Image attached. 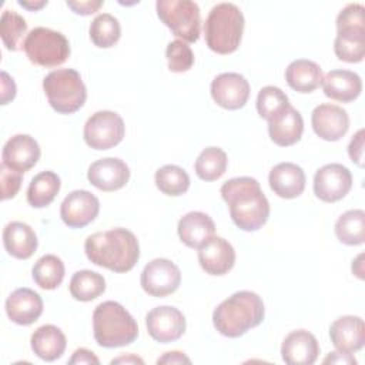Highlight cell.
Returning a JSON list of instances; mask_svg holds the SVG:
<instances>
[{
  "label": "cell",
  "instance_id": "277c9868",
  "mask_svg": "<svg viewBox=\"0 0 365 365\" xmlns=\"http://www.w3.org/2000/svg\"><path fill=\"white\" fill-rule=\"evenodd\" d=\"M93 335L103 348L125 346L137 339L138 325L121 304L104 301L93 312Z\"/></svg>",
  "mask_w": 365,
  "mask_h": 365
},
{
  "label": "cell",
  "instance_id": "ac0fdd59",
  "mask_svg": "<svg viewBox=\"0 0 365 365\" xmlns=\"http://www.w3.org/2000/svg\"><path fill=\"white\" fill-rule=\"evenodd\" d=\"M198 262L210 275H225L235 264V251L222 237H212L198 248Z\"/></svg>",
  "mask_w": 365,
  "mask_h": 365
},
{
  "label": "cell",
  "instance_id": "7bdbcfd3",
  "mask_svg": "<svg viewBox=\"0 0 365 365\" xmlns=\"http://www.w3.org/2000/svg\"><path fill=\"white\" fill-rule=\"evenodd\" d=\"M76 14H81V16H88V14H93L96 13L101 6H103V1L101 0H80V1H71V0H67L66 3Z\"/></svg>",
  "mask_w": 365,
  "mask_h": 365
},
{
  "label": "cell",
  "instance_id": "484cf974",
  "mask_svg": "<svg viewBox=\"0 0 365 365\" xmlns=\"http://www.w3.org/2000/svg\"><path fill=\"white\" fill-rule=\"evenodd\" d=\"M34 230L23 221H11L3 230V245L9 255L17 259L30 258L37 250Z\"/></svg>",
  "mask_w": 365,
  "mask_h": 365
},
{
  "label": "cell",
  "instance_id": "7a4b0ae2",
  "mask_svg": "<svg viewBox=\"0 0 365 365\" xmlns=\"http://www.w3.org/2000/svg\"><path fill=\"white\" fill-rule=\"evenodd\" d=\"M84 251L94 265L114 272L133 269L140 258L137 237L121 227L88 235L84 242Z\"/></svg>",
  "mask_w": 365,
  "mask_h": 365
},
{
  "label": "cell",
  "instance_id": "c3c4849f",
  "mask_svg": "<svg viewBox=\"0 0 365 365\" xmlns=\"http://www.w3.org/2000/svg\"><path fill=\"white\" fill-rule=\"evenodd\" d=\"M111 364H113V365H114V364H141V365H143L144 361H143L141 358L133 355V354H128V355H123V356H118V358L113 359Z\"/></svg>",
  "mask_w": 365,
  "mask_h": 365
},
{
  "label": "cell",
  "instance_id": "6da1fadb",
  "mask_svg": "<svg viewBox=\"0 0 365 365\" xmlns=\"http://www.w3.org/2000/svg\"><path fill=\"white\" fill-rule=\"evenodd\" d=\"M234 224L242 231L259 230L269 217V202L252 177H235L220 188Z\"/></svg>",
  "mask_w": 365,
  "mask_h": 365
},
{
  "label": "cell",
  "instance_id": "8fae6325",
  "mask_svg": "<svg viewBox=\"0 0 365 365\" xmlns=\"http://www.w3.org/2000/svg\"><path fill=\"white\" fill-rule=\"evenodd\" d=\"M352 187L351 171L338 163L327 164L314 175V192L324 202L342 200Z\"/></svg>",
  "mask_w": 365,
  "mask_h": 365
},
{
  "label": "cell",
  "instance_id": "d4e9b609",
  "mask_svg": "<svg viewBox=\"0 0 365 365\" xmlns=\"http://www.w3.org/2000/svg\"><path fill=\"white\" fill-rule=\"evenodd\" d=\"M324 94L339 103L354 101L362 91L361 77L351 70H331L322 78Z\"/></svg>",
  "mask_w": 365,
  "mask_h": 365
},
{
  "label": "cell",
  "instance_id": "ffe728a7",
  "mask_svg": "<svg viewBox=\"0 0 365 365\" xmlns=\"http://www.w3.org/2000/svg\"><path fill=\"white\" fill-rule=\"evenodd\" d=\"M329 338L332 345L346 354L362 349L365 344V324L361 317L344 315L336 318L329 327Z\"/></svg>",
  "mask_w": 365,
  "mask_h": 365
},
{
  "label": "cell",
  "instance_id": "52a82bcc",
  "mask_svg": "<svg viewBox=\"0 0 365 365\" xmlns=\"http://www.w3.org/2000/svg\"><path fill=\"white\" fill-rule=\"evenodd\" d=\"M23 50L27 58L40 67H57L70 56L67 37L48 27H34L24 38Z\"/></svg>",
  "mask_w": 365,
  "mask_h": 365
},
{
  "label": "cell",
  "instance_id": "60d3db41",
  "mask_svg": "<svg viewBox=\"0 0 365 365\" xmlns=\"http://www.w3.org/2000/svg\"><path fill=\"white\" fill-rule=\"evenodd\" d=\"M21 181H23V174L9 168L7 165H4L3 163L0 164V185H1V200H9L13 198L20 187H21Z\"/></svg>",
  "mask_w": 365,
  "mask_h": 365
},
{
  "label": "cell",
  "instance_id": "603a6c76",
  "mask_svg": "<svg viewBox=\"0 0 365 365\" xmlns=\"http://www.w3.org/2000/svg\"><path fill=\"white\" fill-rule=\"evenodd\" d=\"M304 120L301 113L288 104L278 115L268 121L269 138L279 147H289L301 140Z\"/></svg>",
  "mask_w": 365,
  "mask_h": 365
},
{
  "label": "cell",
  "instance_id": "d6986e66",
  "mask_svg": "<svg viewBox=\"0 0 365 365\" xmlns=\"http://www.w3.org/2000/svg\"><path fill=\"white\" fill-rule=\"evenodd\" d=\"M319 355V344L307 329L289 332L281 345L282 361L288 365H312Z\"/></svg>",
  "mask_w": 365,
  "mask_h": 365
},
{
  "label": "cell",
  "instance_id": "5bb4252c",
  "mask_svg": "<svg viewBox=\"0 0 365 365\" xmlns=\"http://www.w3.org/2000/svg\"><path fill=\"white\" fill-rule=\"evenodd\" d=\"M212 100L225 110H238L250 97V83L240 73H221L211 81Z\"/></svg>",
  "mask_w": 365,
  "mask_h": 365
},
{
  "label": "cell",
  "instance_id": "e0dca14e",
  "mask_svg": "<svg viewBox=\"0 0 365 365\" xmlns=\"http://www.w3.org/2000/svg\"><path fill=\"white\" fill-rule=\"evenodd\" d=\"M40 145L29 134H16L3 145L1 163L11 170L26 173L40 160Z\"/></svg>",
  "mask_w": 365,
  "mask_h": 365
},
{
  "label": "cell",
  "instance_id": "d590c367",
  "mask_svg": "<svg viewBox=\"0 0 365 365\" xmlns=\"http://www.w3.org/2000/svg\"><path fill=\"white\" fill-rule=\"evenodd\" d=\"M88 33L94 46L100 48H108L120 40L121 26L113 14L101 13L91 21Z\"/></svg>",
  "mask_w": 365,
  "mask_h": 365
},
{
  "label": "cell",
  "instance_id": "ab89813d",
  "mask_svg": "<svg viewBox=\"0 0 365 365\" xmlns=\"http://www.w3.org/2000/svg\"><path fill=\"white\" fill-rule=\"evenodd\" d=\"M365 29V7L359 3H349L336 17V30Z\"/></svg>",
  "mask_w": 365,
  "mask_h": 365
},
{
  "label": "cell",
  "instance_id": "836d02e7",
  "mask_svg": "<svg viewBox=\"0 0 365 365\" xmlns=\"http://www.w3.org/2000/svg\"><path fill=\"white\" fill-rule=\"evenodd\" d=\"M228 165L227 154L220 147L204 148L195 160L194 168L202 181H215L224 175Z\"/></svg>",
  "mask_w": 365,
  "mask_h": 365
},
{
  "label": "cell",
  "instance_id": "f1b7e54d",
  "mask_svg": "<svg viewBox=\"0 0 365 365\" xmlns=\"http://www.w3.org/2000/svg\"><path fill=\"white\" fill-rule=\"evenodd\" d=\"M60 177L53 171L36 174L27 188V202L34 208H44L53 202L60 191Z\"/></svg>",
  "mask_w": 365,
  "mask_h": 365
},
{
  "label": "cell",
  "instance_id": "5b68a950",
  "mask_svg": "<svg viewBox=\"0 0 365 365\" xmlns=\"http://www.w3.org/2000/svg\"><path fill=\"white\" fill-rule=\"evenodd\" d=\"M244 14L234 3L215 4L204 23V37L210 50L218 54L234 53L242 38Z\"/></svg>",
  "mask_w": 365,
  "mask_h": 365
},
{
  "label": "cell",
  "instance_id": "e575fe53",
  "mask_svg": "<svg viewBox=\"0 0 365 365\" xmlns=\"http://www.w3.org/2000/svg\"><path fill=\"white\" fill-rule=\"evenodd\" d=\"M157 188L170 197H178L190 188V175L178 165L167 164L160 167L154 175Z\"/></svg>",
  "mask_w": 365,
  "mask_h": 365
},
{
  "label": "cell",
  "instance_id": "30bf717a",
  "mask_svg": "<svg viewBox=\"0 0 365 365\" xmlns=\"http://www.w3.org/2000/svg\"><path fill=\"white\" fill-rule=\"evenodd\" d=\"M140 284L148 295L163 298L178 289L181 284V271L173 261L167 258H155L144 267Z\"/></svg>",
  "mask_w": 365,
  "mask_h": 365
},
{
  "label": "cell",
  "instance_id": "4dcf8cb0",
  "mask_svg": "<svg viewBox=\"0 0 365 365\" xmlns=\"http://www.w3.org/2000/svg\"><path fill=\"white\" fill-rule=\"evenodd\" d=\"M68 289L74 299L88 302L98 298L106 291V279L96 271L81 269L73 274Z\"/></svg>",
  "mask_w": 365,
  "mask_h": 365
},
{
  "label": "cell",
  "instance_id": "f546056e",
  "mask_svg": "<svg viewBox=\"0 0 365 365\" xmlns=\"http://www.w3.org/2000/svg\"><path fill=\"white\" fill-rule=\"evenodd\" d=\"M334 51L342 61H362L365 56V29L338 30L334 41Z\"/></svg>",
  "mask_w": 365,
  "mask_h": 365
},
{
  "label": "cell",
  "instance_id": "1f68e13d",
  "mask_svg": "<svg viewBox=\"0 0 365 365\" xmlns=\"http://www.w3.org/2000/svg\"><path fill=\"white\" fill-rule=\"evenodd\" d=\"M335 235L345 245H361L365 241V212L364 210H349L338 217Z\"/></svg>",
  "mask_w": 365,
  "mask_h": 365
},
{
  "label": "cell",
  "instance_id": "ba28073f",
  "mask_svg": "<svg viewBox=\"0 0 365 365\" xmlns=\"http://www.w3.org/2000/svg\"><path fill=\"white\" fill-rule=\"evenodd\" d=\"M157 16L185 43H195L200 37V7L191 0H158L155 3Z\"/></svg>",
  "mask_w": 365,
  "mask_h": 365
},
{
  "label": "cell",
  "instance_id": "d6a6232c",
  "mask_svg": "<svg viewBox=\"0 0 365 365\" xmlns=\"http://www.w3.org/2000/svg\"><path fill=\"white\" fill-rule=\"evenodd\" d=\"M31 277L40 288L54 289L63 282L64 264L57 255L46 254L33 265Z\"/></svg>",
  "mask_w": 365,
  "mask_h": 365
},
{
  "label": "cell",
  "instance_id": "cb8c5ba5",
  "mask_svg": "<svg viewBox=\"0 0 365 365\" xmlns=\"http://www.w3.org/2000/svg\"><path fill=\"white\" fill-rule=\"evenodd\" d=\"M177 232L182 244L198 250L202 244L214 237L215 224L208 214L191 211L180 218Z\"/></svg>",
  "mask_w": 365,
  "mask_h": 365
},
{
  "label": "cell",
  "instance_id": "b9f144b4",
  "mask_svg": "<svg viewBox=\"0 0 365 365\" xmlns=\"http://www.w3.org/2000/svg\"><path fill=\"white\" fill-rule=\"evenodd\" d=\"M364 140H365V130L361 128L352 137L348 145V155L349 158L359 167L364 165Z\"/></svg>",
  "mask_w": 365,
  "mask_h": 365
},
{
  "label": "cell",
  "instance_id": "2e32d148",
  "mask_svg": "<svg viewBox=\"0 0 365 365\" xmlns=\"http://www.w3.org/2000/svg\"><path fill=\"white\" fill-rule=\"evenodd\" d=\"M87 180L96 188L110 192L123 188L130 180L128 165L115 157L94 161L87 171Z\"/></svg>",
  "mask_w": 365,
  "mask_h": 365
},
{
  "label": "cell",
  "instance_id": "8d00e7d4",
  "mask_svg": "<svg viewBox=\"0 0 365 365\" xmlns=\"http://www.w3.org/2000/svg\"><path fill=\"white\" fill-rule=\"evenodd\" d=\"M27 33V23L26 20L16 13L14 10L6 9L1 14L0 23V34L3 44L10 51H17L23 48V37Z\"/></svg>",
  "mask_w": 365,
  "mask_h": 365
},
{
  "label": "cell",
  "instance_id": "f6af8a7d",
  "mask_svg": "<svg viewBox=\"0 0 365 365\" xmlns=\"http://www.w3.org/2000/svg\"><path fill=\"white\" fill-rule=\"evenodd\" d=\"M1 104H7L9 101H11L16 96V83L14 80L6 73L1 71Z\"/></svg>",
  "mask_w": 365,
  "mask_h": 365
},
{
  "label": "cell",
  "instance_id": "44dd1931",
  "mask_svg": "<svg viewBox=\"0 0 365 365\" xmlns=\"http://www.w3.org/2000/svg\"><path fill=\"white\" fill-rule=\"evenodd\" d=\"M6 314L17 325H31L43 314V299L30 288H17L6 299Z\"/></svg>",
  "mask_w": 365,
  "mask_h": 365
},
{
  "label": "cell",
  "instance_id": "bcb514c9",
  "mask_svg": "<svg viewBox=\"0 0 365 365\" xmlns=\"http://www.w3.org/2000/svg\"><path fill=\"white\" fill-rule=\"evenodd\" d=\"M157 364H191V359L181 351H170L160 356Z\"/></svg>",
  "mask_w": 365,
  "mask_h": 365
},
{
  "label": "cell",
  "instance_id": "83f0119b",
  "mask_svg": "<svg viewBox=\"0 0 365 365\" xmlns=\"http://www.w3.org/2000/svg\"><path fill=\"white\" fill-rule=\"evenodd\" d=\"M322 68L312 60L297 58L291 61L285 70L288 86L298 93H311L322 83Z\"/></svg>",
  "mask_w": 365,
  "mask_h": 365
},
{
  "label": "cell",
  "instance_id": "74e56055",
  "mask_svg": "<svg viewBox=\"0 0 365 365\" xmlns=\"http://www.w3.org/2000/svg\"><path fill=\"white\" fill-rule=\"evenodd\" d=\"M288 104V96L275 86L262 87L257 97V111L267 121L278 115Z\"/></svg>",
  "mask_w": 365,
  "mask_h": 365
},
{
  "label": "cell",
  "instance_id": "3957f363",
  "mask_svg": "<svg viewBox=\"0 0 365 365\" xmlns=\"http://www.w3.org/2000/svg\"><path fill=\"white\" fill-rule=\"evenodd\" d=\"M265 317L261 297L252 291H238L224 299L212 312L215 329L228 338H238L258 327Z\"/></svg>",
  "mask_w": 365,
  "mask_h": 365
},
{
  "label": "cell",
  "instance_id": "f35d334b",
  "mask_svg": "<svg viewBox=\"0 0 365 365\" xmlns=\"http://www.w3.org/2000/svg\"><path fill=\"white\" fill-rule=\"evenodd\" d=\"M168 68L174 73L188 71L194 64V53L191 47L182 40L170 41L165 48Z\"/></svg>",
  "mask_w": 365,
  "mask_h": 365
},
{
  "label": "cell",
  "instance_id": "7dc6e473",
  "mask_svg": "<svg viewBox=\"0 0 365 365\" xmlns=\"http://www.w3.org/2000/svg\"><path fill=\"white\" fill-rule=\"evenodd\" d=\"M346 364V365H355L356 359L354 358L352 354H346V352H341V351H335V352H329V355L324 359V364Z\"/></svg>",
  "mask_w": 365,
  "mask_h": 365
},
{
  "label": "cell",
  "instance_id": "9a60e30c",
  "mask_svg": "<svg viewBox=\"0 0 365 365\" xmlns=\"http://www.w3.org/2000/svg\"><path fill=\"white\" fill-rule=\"evenodd\" d=\"M311 124L319 138L327 141H338L349 128V115L342 107L324 103L314 108Z\"/></svg>",
  "mask_w": 365,
  "mask_h": 365
},
{
  "label": "cell",
  "instance_id": "8992f818",
  "mask_svg": "<svg viewBox=\"0 0 365 365\" xmlns=\"http://www.w3.org/2000/svg\"><path fill=\"white\" fill-rule=\"evenodd\" d=\"M43 90L51 108L60 114L76 113L87 98V88L74 68H58L48 73L43 80Z\"/></svg>",
  "mask_w": 365,
  "mask_h": 365
},
{
  "label": "cell",
  "instance_id": "4fadbf2b",
  "mask_svg": "<svg viewBox=\"0 0 365 365\" xmlns=\"http://www.w3.org/2000/svg\"><path fill=\"white\" fill-rule=\"evenodd\" d=\"M100 211L98 198L87 190L71 191L60 205V217L70 228H83L93 222Z\"/></svg>",
  "mask_w": 365,
  "mask_h": 365
},
{
  "label": "cell",
  "instance_id": "ee69618b",
  "mask_svg": "<svg viewBox=\"0 0 365 365\" xmlns=\"http://www.w3.org/2000/svg\"><path fill=\"white\" fill-rule=\"evenodd\" d=\"M68 364H70V365H74V364H78V365H83V364H94V365H98V364H100V359L94 355L93 351L86 349V348H78V349L74 351L73 356L68 359Z\"/></svg>",
  "mask_w": 365,
  "mask_h": 365
},
{
  "label": "cell",
  "instance_id": "4316f807",
  "mask_svg": "<svg viewBox=\"0 0 365 365\" xmlns=\"http://www.w3.org/2000/svg\"><path fill=\"white\" fill-rule=\"evenodd\" d=\"M30 342L33 352L40 359L47 362H53L61 358L67 345L66 335L63 334V331L51 324L38 327L33 332Z\"/></svg>",
  "mask_w": 365,
  "mask_h": 365
},
{
  "label": "cell",
  "instance_id": "681fc988",
  "mask_svg": "<svg viewBox=\"0 0 365 365\" xmlns=\"http://www.w3.org/2000/svg\"><path fill=\"white\" fill-rule=\"evenodd\" d=\"M19 4H20V6H23V7H24V9H27V10H31V11H34V10H38V9H41L43 6H46V4H47V1H46V0H40V1L19 0Z\"/></svg>",
  "mask_w": 365,
  "mask_h": 365
},
{
  "label": "cell",
  "instance_id": "9c48e42d",
  "mask_svg": "<svg viewBox=\"0 0 365 365\" xmlns=\"http://www.w3.org/2000/svg\"><path fill=\"white\" fill-rule=\"evenodd\" d=\"M125 134L123 118L108 110H101L88 117L84 124L83 135L88 147L94 150H110L115 147Z\"/></svg>",
  "mask_w": 365,
  "mask_h": 365
},
{
  "label": "cell",
  "instance_id": "7c38bea8",
  "mask_svg": "<svg viewBox=\"0 0 365 365\" xmlns=\"http://www.w3.org/2000/svg\"><path fill=\"white\" fill-rule=\"evenodd\" d=\"M145 325L150 336L163 344L174 342L185 332V317L184 314L170 305L155 307L145 315Z\"/></svg>",
  "mask_w": 365,
  "mask_h": 365
},
{
  "label": "cell",
  "instance_id": "7402d4cb",
  "mask_svg": "<svg viewBox=\"0 0 365 365\" xmlns=\"http://www.w3.org/2000/svg\"><path fill=\"white\" fill-rule=\"evenodd\" d=\"M305 173L294 163H279L274 165L268 175L271 190L281 198H297L305 188Z\"/></svg>",
  "mask_w": 365,
  "mask_h": 365
}]
</instances>
